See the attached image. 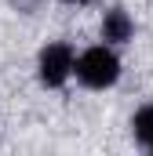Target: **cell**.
<instances>
[{"instance_id":"obj_7","label":"cell","mask_w":153,"mask_h":156,"mask_svg":"<svg viewBox=\"0 0 153 156\" xmlns=\"http://www.w3.org/2000/svg\"><path fill=\"white\" fill-rule=\"evenodd\" d=\"M150 153H153V145H150Z\"/></svg>"},{"instance_id":"obj_6","label":"cell","mask_w":153,"mask_h":156,"mask_svg":"<svg viewBox=\"0 0 153 156\" xmlns=\"http://www.w3.org/2000/svg\"><path fill=\"white\" fill-rule=\"evenodd\" d=\"M62 4H91V0H62Z\"/></svg>"},{"instance_id":"obj_3","label":"cell","mask_w":153,"mask_h":156,"mask_svg":"<svg viewBox=\"0 0 153 156\" xmlns=\"http://www.w3.org/2000/svg\"><path fill=\"white\" fill-rule=\"evenodd\" d=\"M131 33H135V22H131V15L124 7H110L102 15V40L106 44H128Z\"/></svg>"},{"instance_id":"obj_4","label":"cell","mask_w":153,"mask_h":156,"mask_svg":"<svg viewBox=\"0 0 153 156\" xmlns=\"http://www.w3.org/2000/svg\"><path fill=\"white\" fill-rule=\"evenodd\" d=\"M131 131H135V142H142L146 149L153 145V105H142L135 120H131Z\"/></svg>"},{"instance_id":"obj_2","label":"cell","mask_w":153,"mask_h":156,"mask_svg":"<svg viewBox=\"0 0 153 156\" xmlns=\"http://www.w3.org/2000/svg\"><path fill=\"white\" fill-rule=\"evenodd\" d=\"M76 58H73V47L69 44H47L37 58V76L44 87H62L66 76L73 73Z\"/></svg>"},{"instance_id":"obj_5","label":"cell","mask_w":153,"mask_h":156,"mask_svg":"<svg viewBox=\"0 0 153 156\" xmlns=\"http://www.w3.org/2000/svg\"><path fill=\"white\" fill-rule=\"evenodd\" d=\"M15 7H18V11H26V15H29V11H37V0H15Z\"/></svg>"},{"instance_id":"obj_1","label":"cell","mask_w":153,"mask_h":156,"mask_svg":"<svg viewBox=\"0 0 153 156\" xmlns=\"http://www.w3.org/2000/svg\"><path fill=\"white\" fill-rule=\"evenodd\" d=\"M73 73H76V80H80L84 87L102 91V87H113L117 83V76H120V58H117L110 47H88V51L76 58Z\"/></svg>"}]
</instances>
